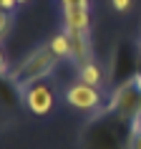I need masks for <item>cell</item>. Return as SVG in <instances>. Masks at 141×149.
<instances>
[{"label":"cell","mask_w":141,"mask_h":149,"mask_svg":"<svg viewBox=\"0 0 141 149\" xmlns=\"http://www.w3.org/2000/svg\"><path fill=\"white\" fill-rule=\"evenodd\" d=\"M61 8H88V0H61Z\"/></svg>","instance_id":"12"},{"label":"cell","mask_w":141,"mask_h":149,"mask_svg":"<svg viewBox=\"0 0 141 149\" xmlns=\"http://www.w3.org/2000/svg\"><path fill=\"white\" fill-rule=\"evenodd\" d=\"M23 94V104L25 109L35 114V116H46L53 111V104H55V96H53V88L48 86L46 81H38V84H33V86L23 88L20 91Z\"/></svg>","instance_id":"4"},{"label":"cell","mask_w":141,"mask_h":149,"mask_svg":"<svg viewBox=\"0 0 141 149\" xmlns=\"http://www.w3.org/2000/svg\"><path fill=\"white\" fill-rule=\"evenodd\" d=\"M10 79V66H8V56L3 51V43H0V81Z\"/></svg>","instance_id":"10"},{"label":"cell","mask_w":141,"mask_h":149,"mask_svg":"<svg viewBox=\"0 0 141 149\" xmlns=\"http://www.w3.org/2000/svg\"><path fill=\"white\" fill-rule=\"evenodd\" d=\"M106 68H103L101 63L96 61V58H91V61L81 63V66H76V81H81V84H88V86L93 88H103V84H106Z\"/></svg>","instance_id":"6"},{"label":"cell","mask_w":141,"mask_h":149,"mask_svg":"<svg viewBox=\"0 0 141 149\" xmlns=\"http://www.w3.org/2000/svg\"><path fill=\"white\" fill-rule=\"evenodd\" d=\"M18 3H20V5H23V3H28V0H18Z\"/></svg>","instance_id":"15"},{"label":"cell","mask_w":141,"mask_h":149,"mask_svg":"<svg viewBox=\"0 0 141 149\" xmlns=\"http://www.w3.org/2000/svg\"><path fill=\"white\" fill-rule=\"evenodd\" d=\"M139 53H141V40H139Z\"/></svg>","instance_id":"16"},{"label":"cell","mask_w":141,"mask_h":149,"mask_svg":"<svg viewBox=\"0 0 141 149\" xmlns=\"http://www.w3.org/2000/svg\"><path fill=\"white\" fill-rule=\"evenodd\" d=\"M63 31L91 33V13H88V8H63Z\"/></svg>","instance_id":"7"},{"label":"cell","mask_w":141,"mask_h":149,"mask_svg":"<svg viewBox=\"0 0 141 149\" xmlns=\"http://www.w3.org/2000/svg\"><path fill=\"white\" fill-rule=\"evenodd\" d=\"M46 46H48V51L55 56V61H58V63L68 61V56H70V40H68V33H66V31L50 36V40H48Z\"/></svg>","instance_id":"8"},{"label":"cell","mask_w":141,"mask_h":149,"mask_svg":"<svg viewBox=\"0 0 141 149\" xmlns=\"http://www.w3.org/2000/svg\"><path fill=\"white\" fill-rule=\"evenodd\" d=\"M18 5H20L18 0H0V10H5V13H13Z\"/></svg>","instance_id":"14"},{"label":"cell","mask_w":141,"mask_h":149,"mask_svg":"<svg viewBox=\"0 0 141 149\" xmlns=\"http://www.w3.org/2000/svg\"><path fill=\"white\" fill-rule=\"evenodd\" d=\"M111 5H113L118 13H126V10L131 8V0H111Z\"/></svg>","instance_id":"13"},{"label":"cell","mask_w":141,"mask_h":149,"mask_svg":"<svg viewBox=\"0 0 141 149\" xmlns=\"http://www.w3.org/2000/svg\"><path fill=\"white\" fill-rule=\"evenodd\" d=\"M68 33V40H70V56L68 61L73 66H81V63H86L93 58V43H91V36L88 33Z\"/></svg>","instance_id":"5"},{"label":"cell","mask_w":141,"mask_h":149,"mask_svg":"<svg viewBox=\"0 0 141 149\" xmlns=\"http://www.w3.org/2000/svg\"><path fill=\"white\" fill-rule=\"evenodd\" d=\"M129 149H141V124L133 126L131 139H129Z\"/></svg>","instance_id":"11"},{"label":"cell","mask_w":141,"mask_h":149,"mask_svg":"<svg viewBox=\"0 0 141 149\" xmlns=\"http://www.w3.org/2000/svg\"><path fill=\"white\" fill-rule=\"evenodd\" d=\"M106 109L131 126L141 124V71L126 76L111 91L109 101H106Z\"/></svg>","instance_id":"1"},{"label":"cell","mask_w":141,"mask_h":149,"mask_svg":"<svg viewBox=\"0 0 141 149\" xmlns=\"http://www.w3.org/2000/svg\"><path fill=\"white\" fill-rule=\"evenodd\" d=\"M55 66H58L55 56L50 53L48 46L43 43V46L33 48L30 53L10 71V84H13L15 91H23V88H28V86H33V84L43 81L46 76H50V73L55 71Z\"/></svg>","instance_id":"2"},{"label":"cell","mask_w":141,"mask_h":149,"mask_svg":"<svg viewBox=\"0 0 141 149\" xmlns=\"http://www.w3.org/2000/svg\"><path fill=\"white\" fill-rule=\"evenodd\" d=\"M63 99H66L68 106H73V109H78V111H88V114L106 109L103 106V99H106L103 88H93V86H88V84H81V81H73L66 88Z\"/></svg>","instance_id":"3"},{"label":"cell","mask_w":141,"mask_h":149,"mask_svg":"<svg viewBox=\"0 0 141 149\" xmlns=\"http://www.w3.org/2000/svg\"><path fill=\"white\" fill-rule=\"evenodd\" d=\"M10 31H13V13L0 10V43L10 36Z\"/></svg>","instance_id":"9"}]
</instances>
